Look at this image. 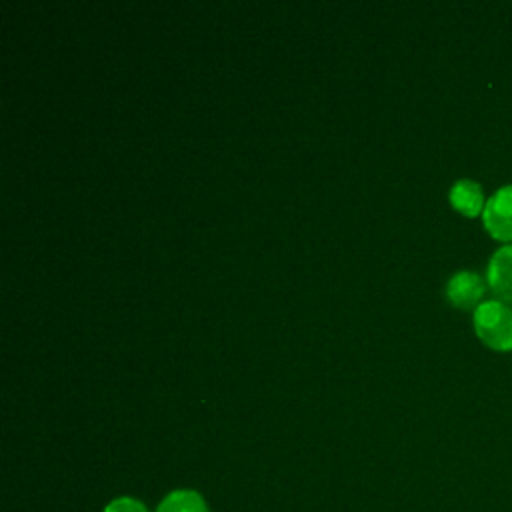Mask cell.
Listing matches in <instances>:
<instances>
[{
  "mask_svg": "<svg viewBox=\"0 0 512 512\" xmlns=\"http://www.w3.org/2000/svg\"><path fill=\"white\" fill-rule=\"evenodd\" d=\"M486 280L498 298L512 300V244H506L492 254Z\"/></svg>",
  "mask_w": 512,
  "mask_h": 512,
  "instance_id": "cell-4",
  "label": "cell"
},
{
  "mask_svg": "<svg viewBox=\"0 0 512 512\" xmlns=\"http://www.w3.org/2000/svg\"><path fill=\"white\" fill-rule=\"evenodd\" d=\"M450 204L464 216H476L484 210L482 186L470 178H460L450 188Z\"/></svg>",
  "mask_w": 512,
  "mask_h": 512,
  "instance_id": "cell-5",
  "label": "cell"
},
{
  "mask_svg": "<svg viewBox=\"0 0 512 512\" xmlns=\"http://www.w3.org/2000/svg\"><path fill=\"white\" fill-rule=\"evenodd\" d=\"M156 512H210L206 500L196 490H174L158 506Z\"/></svg>",
  "mask_w": 512,
  "mask_h": 512,
  "instance_id": "cell-6",
  "label": "cell"
},
{
  "mask_svg": "<svg viewBox=\"0 0 512 512\" xmlns=\"http://www.w3.org/2000/svg\"><path fill=\"white\" fill-rule=\"evenodd\" d=\"M486 292L484 280L474 270H458L450 276L446 284V296L448 300L464 310L478 308V302L482 300Z\"/></svg>",
  "mask_w": 512,
  "mask_h": 512,
  "instance_id": "cell-3",
  "label": "cell"
},
{
  "mask_svg": "<svg viewBox=\"0 0 512 512\" xmlns=\"http://www.w3.org/2000/svg\"><path fill=\"white\" fill-rule=\"evenodd\" d=\"M474 330L494 350H512V308L500 300H486L474 310Z\"/></svg>",
  "mask_w": 512,
  "mask_h": 512,
  "instance_id": "cell-1",
  "label": "cell"
},
{
  "mask_svg": "<svg viewBox=\"0 0 512 512\" xmlns=\"http://www.w3.org/2000/svg\"><path fill=\"white\" fill-rule=\"evenodd\" d=\"M104 512H148V510L140 500L130 498V496H120V498H114L112 502H108Z\"/></svg>",
  "mask_w": 512,
  "mask_h": 512,
  "instance_id": "cell-7",
  "label": "cell"
},
{
  "mask_svg": "<svg viewBox=\"0 0 512 512\" xmlns=\"http://www.w3.org/2000/svg\"><path fill=\"white\" fill-rule=\"evenodd\" d=\"M484 228L500 242H512V184L498 188L482 210Z\"/></svg>",
  "mask_w": 512,
  "mask_h": 512,
  "instance_id": "cell-2",
  "label": "cell"
}]
</instances>
